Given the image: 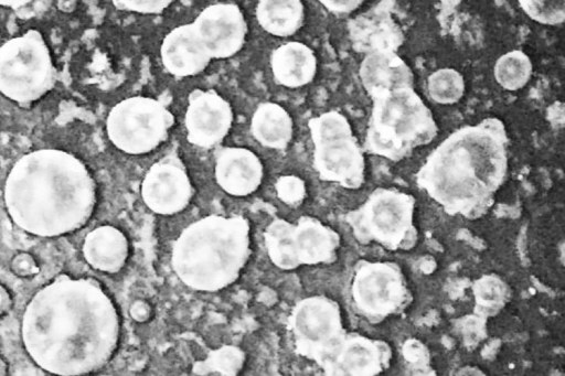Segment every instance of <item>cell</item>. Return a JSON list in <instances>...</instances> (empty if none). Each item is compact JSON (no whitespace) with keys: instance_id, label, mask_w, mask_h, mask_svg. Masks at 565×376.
Listing matches in <instances>:
<instances>
[{"instance_id":"cell-1","label":"cell","mask_w":565,"mask_h":376,"mask_svg":"<svg viewBox=\"0 0 565 376\" xmlns=\"http://www.w3.org/2000/svg\"><path fill=\"white\" fill-rule=\"evenodd\" d=\"M120 337L117 308L102 284L61 275L34 293L21 320L29 357L54 375H87L114 356Z\"/></svg>"},{"instance_id":"cell-2","label":"cell","mask_w":565,"mask_h":376,"mask_svg":"<svg viewBox=\"0 0 565 376\" xmlns=\"http://www.w3.org/2000/svg\"><path fill=\"white\" fill-rule=\"evenodd\" d=\"M510 139L497 117L456 129L418 169L415 181L450 216L478 219L505 182Z\"/></svg>"},{"instance_id":"cell-3","label":"cell","mask_w":565,"mask_h":376,"mask_svg":"<svg viewBox=\"0 0 565 376\" xmlns=\"http://www.w3.org/2000/svg\"><path fill=\"white\" fill-rule=\"evenodd\" d=\"M4 206L22 230L41 237L73 233L92 217L96 183L85 163L60 149L25 153L9 171L3 187Z\"/></svg>"},{"instance_id":"cell-4","label":"cell","mask_w":565,"mask_h":376,"mask_svg":"<svg viewBox=\"0 0 565 376\" xmlns=\"http://www.w3.org/2000/svg\"><path fill=\"white\" fill-rule=\"evenodd\" d=\"M250 225L242 215L204 216L172 245L171 266L188 288L215 292L235 282L250 256Z\"/></svg>"},{"instance_id":"cell-5","label":"cell","mask_w":565,"mask_h":376,"mask_svg":"<svg viewBox=\"0 0 565 376\" xmlns=\"http://www.w3.org/2000/svg\"><path fill=\"white\" fill-rule=\"evenodd\" d=\"M371 99L363 151L398 162L436 137L434 116L414 87L377 94Z\"/></svg>"},{"instance_id":"cell-6","label":"cell","mask_w":565,"mask_h":376,"mask_svg":"<svg viewBox=\"0 0 565 376\" xmlns=\"http://www.w3.org/2000/svg\"><path fill=\"white\" fill-rule=\"evenodd\" d=\"M415 204L409 193L395 187H376L364 203L348 212L344 219L362 245L375 243L392 251L409 250L418 240Z\"/></svg>"},{"instance_id":"cell-7","label":"cell","mask_w":565,"mask_h":376,"mask_svg":"<svg viewBox=\"0 0 565 376\" xmlns=\"http://www.w3.org/2000/svg\"><path fill=\"white\" fill-rule=\"evenodd\" d=\"M56 72L43 35L34 29L0 46V93L29 106L55 85Z\"/></svg>"},{"instance_id":"cell-8","label":"cell","mask_w":565,"mask_h":376,"mask_svg":"<svg viewBox=\"0 0 565 376\" xmlns=\"http://www.w3.org/2000/svg\"><path fill=\"white\" fill-rule=\"evenodd\" d=\"M313 143V168L320 180L358 190L365 179L363 148L344 115L329 110L308 121Z\"/></svg>"},{"instance_id":"cell-9","label":"cell","mask_w":565,"mask_h":376,"mask_svg":"<svg viewBox=\"0 0 565 376\" xmlns=\"http://www.w3.org/2000/svg\"><path fill=\"white\" fill-rule=\"evenodd\" d=\"M270 261L282 270L332 264L341 244L337 230L316 217L303 215L296 223L274 219L264 232Z\"/></svg>"},{"instance_id":"cell-10","label":"cell","mask_w":565,"mask_h":376,"mask_svg":"<svg viewBox=\"0 0 565 376\" xmlns=\"http://www.w3.org/2000/svg\"><path fill=\"white\" fill-rule=\"evenodd\" d=\"M349 293L354 312L371 324L404 312L413 301L402 268L393 261L358 260Z\"/></svg>"},{"instance_id":"cell-11","label":"cell","mask_w":565,"mask_h":376,"mask_svg":"<svg viewBox=\"0 0 565 376\" xmlns=\"http://www.w3.org/2000/svg\"><path fill=\"white\" fill-rule=\"evenodd\" d=\"M173 125L174 116L163 101L132 96L110 109L106 132L118 150L139 155L151 152L164 142Z\"/></svg>"},{"instance_id":"cell-12","label":"cell","mask_w":565,"mask_h":376,"mask_svg":"<svg viewBox=\"0 0 565 376\" xmlns=\"http://www.w3.org/2000/svg\"><path fill=\"white\" fill-rule=\"evenodd\" d=\"M295 352L322 368L347 334L337 301L310 296L298 301L288 318Z\"/></svg>"},{"instance_id":"cell-13","label":"cell","mask_w":565,"mask_h":376,"mask_svg":"<svg viewBox=\"0 0 565 376\" xmlns=\"http://www.w3.org/2000/svg\"><path fill=\"white\" fill-rule=\"evenodd\" d=\"M193 192L186 168L175 152H169L154 162L140 187L146 206L164 216L183 211L191 202Z\"/></svg>"},{"instance_id":"cell-14","label":"cell","mask_w":565,"mask_h":376,"mask_svg":"<svg viewBox=\"0 0 565 376\" xmlns=\"http://www.w3.org/2000/svg\"><path fill=\"white\" fill-rule=\"evenodd\" d=\"M191 25L211 60L228 58L244 46L247 23L235 3H214L203 9Z\"/></svg>"},{"instance_id":"cell-15","label":"cell","mask_w":565,"mask_h":376,"mask_svg":"<svg viewBox=\"0 0 565 376\" xmlns=\"http://www.w3.org/2000/svg\"><path fill=\"white\" fill-rule=\"evenodd\" d=\"M234 121L231 104L213 89H194L188 97L184 115L186 139L210 149L227 136Z\"/></svg>"},{"instance_id":"cell-16","label":"cell","mask_w":565,"mask_h":376,"mask_svg":"<svg viewBox=\"0 0 565 376\" xmlns=\"http://www.w3.org/2000/svg\"><path fill=\"white\" fill-rule=\"evenodd\" d=\"M390 344L355 332H347L334 355L321 368L326 375L374 376L390 367Z\"/></svg>"},{"instance_id":"cell-17","label":"cell","mask_w":565,"mask_h":376,"mask_svg":"<svg viewBox=\"0 0 565 376\" xmlns=\"http://www.w3.org/2000/svg\"><path fill=\"white\" fill-rule=\"evenodd\" d=\"M392 3L381 1L349 21V36L355 52L365 55L383 51L396 52L403 44L405 35L392 17Z\"/></svg>"},{"instance_id":"cell-18","label":"cell","mask_w":565,"mask_h":376,"mask_svg":"<svg viewBox=\"0 0 565 376\" xmlns=\"http://www.w3.org/2000/svg\"><path fill=\"white\" fill-rule=\"evenodd\" d=\"M214 176L225 193L247 196L262 184L264 166L253 151L241 147H226L216 153Z\"/></svg>"},{"instance_id":"cell-19","label":"cell","mask_w":565,"mask_h":376,"mask_svg":"<svg viewBox=\"0 0 565 376\" xmlns=\"http://www.w3.org/2000/svg\"><path fill=\"white\" fill-rule=\"evenodd\" d=\"M160 57L166 71L175 77L198 75L212 61L191 23L167 33L160 46Z\"/></svg>"},{"instance_id":"cell-20","label":"cell","mask_w":565,"mask_h":376,"mask_svg":"<svg viewBox=\"0 0 565 376\" xmlns=\"http://www.w3.org/2000/svg\"><path fill=\"white\" fill-rule=\"evenodd\" d=\"M359 75L370 97L402 87H414V74L396 52L366 54L360 64Z\"/></svg>"},{"instance_id":"cell-21","label":"cell","mask_w":565,"mask_h":376,"mask_svg":"<svg viewBox=\"0 0 565 376\" xmlns=\"http://www.w3.org/2000/svg\"><path fill=\"white\" fill-rule=\"evenodd\" d=\"M82 251L90 267L102 272L115 273L127 261L129 244L121 230L110 225H103L86 235Z\"/></svg>"},{"instance_id":"cell-22","label":"cell","mask_w":565,"mask_h":376,"mask_svg":"<svg viewBox=\"0 0 565 376\" xmlns=\"http://www.w3.org/2000/svg\"><path fill=\"white\" fill-rule=\"evenodd\" d=\"M270 67L277 84L298 88L308 85L315 78L317 57L308 45L290 41L273 51Z\"/></svg>"},{"instance_id":"cell-23","label":"cell","mask_w":565,"mask_h":376,"mask_svg":"<svg viewBox=\"0 0 565 376\" xmlns=\"http://www.w3.org/2000/svg\"><path fill=\"white\" fill-rule=\"evenodd\" d=\"M250 131L264 147L284 150L292 139V118L282 106L265 101L257 106L252 116Z\"/></svg>"},{"instance_id":"cell-24","label":"cell","mask_w":565,"mask_h":376,"mask_svg":"<svg viewBox=\"0 0 565 376\" xmlns=\"http://www.w3.org/2000/svg\"><path fill=\"white\" fill-rule=\"evenodd\" d=\"M259 25L275 36H290L305 22V6L299 0H262L256 6Z\"/></svg>"},{"instance_id":"cell-25","label":"cell","mask_w":565,"mask_h":376,"mask_svg":"<svg viewBox=\"0 0 565 376\" xmlns=\"http://www.w3.org/2000/svg\"><path fill=\"white\" fill-rule=\"evenodd\" d=\"M532 69L530 57L521 50H513L497 60L493 74L501 87L518 90L529 83Z\"/></svg>"},{"instance_id":"cell-26","label":"cell","mask_w":565,"mask_h":376,"mask_svg":"<svg viewBox=\"0 0 565 376\" xmlns=\"http://www.w3.org/2000/svg\"><path fill=\"white\" fill-rule=\"evenodd\" d=\"M246 356L235 345H224L211 351L203 361L193 364L192 373L196 375H237L245 363Z\"/></svg>"},{"instance_id":"cell-27","label":"cell","mask_w":565,"mask_h":376,"mask_svg":"<svg viewBox=\"0 0 565 376\" xmlns=\"http://www.w3.org/2000/svg\"><path fill=\"white\" fill-rule=\"evenodd\" d=\"M427 90L434 101L451 105L459 101L463 96L465 79L454 68H440L428 76Z\"/></svg>"},{"instance_id":"cell-28","label":"cell","mask_w":565,"mask_h":376,"mask_svg":"<svg viewBox=\"0 0 565 376\" xmlns=\"http://www.w3.org/2000/svg\"><path fill=\"white\" fill-rule=\"evenodd\" d=\"M475 300L483 312H497L509 297L507 284L498 276H483L473 284Z\"/></svg>"},{"instance_id":"cell-29","label":"cell","mask_w":565,"mask_h":376,"mask_svg":"<svg viewBox=\"0 0 565 376\" xmlns=\"http://www.w3.org/2000/svg\"><path fill=\"white\" fill-rule=\"evenodd\" d=\"M519 4L532 20L543 24L555 25L565 19L564 0H521Z\"/></svg>"},{"instance_id":"cell-30","label":"cell","mask_w":565,"mask_h":376,"mask_svg":"<svg viewBox=\"0 0 565 376\" xmlns=\"http://www.w3.org/2000/svg\"><path fill=\"white\" fill-rule=\"evenodd\" d=\"M278 197L287 204H298L306 196L305 182L296 175H285L276 182Z\"/></svg>"},{"instance_id":"cell-31","label":"cell","mask_w":565,"mask_h":376,"mask_svg":"<svg viewBox=\"0 0 565 376\" xmlns=\"http://www.w3.org/2000/svg\"><path fill=\"white\" fill-rule=\"evenodd\" d=\"M114 6L120 10H127L146 14H158L166 10L172 1H113Z\"/></svg>"},{"instance_id":"cell-32","label":"cell","mask_w":565,"mask_h":376,"mask_svg":"<svg viewBox=\"0 0 565 376\" xmlns=\"http://www.w3.org/2000/svg\"><path fill=\"white\" fill-rule=\"evenodd\" d=\"M11 271L21 278H30L36 276L40 267L35 258L25 251L17 254L10 262Z\"/></svg>"},{"instance_id":"cell-33","label":"cell","mask_w":565,"mask_h":376,"mask_svg":"<svg viewBox=\"0 0 565 376\" xmlns=\"http://www.w3.org/2000/svg\"><path fill=\"white\" fill-rule=\"evenodd\" d=\"M320 2L332 13H351L363 3L361 0H322Z\"/></svg>"},{"instance_id":"cell-34","label":"cell","mask_w":565,"mask_h":376,"mask_svg":"<svg viewBox=\"0 0 565 376\" xmlns=\"http://www.w3.org/2000/svg\"><path fill=\"white\" fill-rule=\"evenodd\" d=\"M130 316L138 323L147 322L152 313L151 307L143 300L135 301L129 309Z\"/></svg>"},{"instance_id":"cell-35","label":"cell","mask_w":565,"mask_h":376,"mask_svg":"<svg viewBox=\"0 0 565 376\" xmlns=\"http://www.w3.org/2000/svg\"><path fill=\"white\" fill-rule=\"evenodd\" d=\"M12 307V297L9 290L0 283V316L7 314Z\"/></svg>"},{"instance_id":"cell-36","label":"cell","mask_w":565,"mask_h":376,"mask_svg":"<svg viewBox=\"0 0 565 376\" xmlns=\"http://www.w3.org/2000/svg\"><path fill=\"white\" fill-rule=\"evenodd\" d=\"M58 7L62 11L71 12L76 7V2L75 1H60Z\"/></svg>"},{"instance_id":"cell-37","label":"cell","mask_w":565,"mask_h":376,"mask_svg":"<svg viewBox=\"0 0 565 376\" xmlns=\"http://www.w3.org/2000/svg\"><path fill=\"white\" fill-rule=\"evenodd\" d=\"M8 373V365L6 361L0 356V376L7 375Z\"/></svg>"}]
</instances>
